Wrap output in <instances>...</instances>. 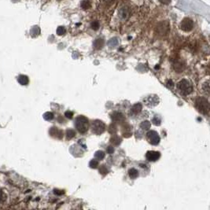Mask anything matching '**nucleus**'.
<instances>
[{
    "label": "nucleus",
    "mask_w": 210,
    "mask_h": 210,
    "mask_svg": "<svg viewBox=\"0 0 210 210\" xmlns=\"http://www.w3.org/2000/svg\"><path fill=\"white\" fill-rule=\"evenodd\" d=\"M75 126L80 133L84 134V133L88 132V128H89V121L85 116H80L76 117Z\"/></svg>",
    "instance_id": "obj_1"
},
{
    "label": "nucleus",
    "mask_w": 210,
    "mask_h": 210,
    "mask_svg": "<svg viewBox=\"0 0 210 210\" xmlns=\"http://www.w3.org/2000/svg\"><path fill=\"white\" fill-rule=\"evenodd\" d=\"M195 107L202 114H208L209 111L208 101L204 97H199L195 102Z\"/></svg>",
    "instance_id": "obj_2"
},
{
    "label": "nucleus",
    "mask_w": 210,
    "mask_h": 210,
    "mask_svg": "<svg viewBox=\"0 0 210 210\" xmlns=\"http://www.w3.org/2000/svg\"><path fill=\"white\" fill-rule=\"evenodd\" d=\"M177 88L180 94L183 95H188L193 91L192 84L187 80H182L177 84Z\"/></svg>",
    "instance_id": "obj_3"
},
{
    "label": "nucleus",
    "mask_w": 210,
    "mask_h": 210,
    "mask_svg": "<svg viewBox=\"0 0 210 210\" xmlns=\"http://www.w3.org/2000/svg\"><path fill=\"white\" fill-rule=\"evenodd\" d=\"M91 129L94 134L101 135L105 131V124L101 120H94L91 124Z\"/></svg>",
    "instance_id": "obj_4"
},
{
    "label": "nucleus",
    "mask_w": 210,
    "mask_h": 210,
    "mask_svg": "<svg viewBox=\"0 0 210 210\" xmlns=\"http://www.w3.org/2000/svg\"><path fill=\"white\" fill-rule=\"evenodd\" d=\"M181 29L184 32H190L194 28V22L189 18H185L183 19L180 24Z\"/></svg>",
    "instance_id": "obj_5"
},
{
    "label": "nucleus",
    "mask_w": 210,
    "mask_h": 210,
    "mask_svg": "<svg viewBox=\"0 0 210 210\" xmlns=\"http://www.w3.org/2000/svg\"><path fill=\"white\" fill-rule=\"evenodd\" d=\"M157 32L161 36H165L169 32V24L168 21H161L157 26Z\"/></svg>",
    "instance_id": "obj_6"
},
{
    "label": "nucleus",
    "mask_w": 210,
    "mask_h": 210,
    "mask_svg": "<svg viewBox=\"0 0 210 210\" xmlns=\"http://www.w3.org/2000/svg\"><path fill=\"white\" fill-rule=\"evenodd\" d=\"M146 138L152 145H158L160 142V137L155 131H150L146 134Z\"/></svg>",
    "instance_id": "obj_7"
},
{
    "label": "nucleus",
    "mask_w": 210,
    "mask_h": 210,
    "mask_svg": "<svg viewBox=\"0 0 210 210\" xmlns=\"http://www.w3.org/2000/svg\"><path fill=\"white\" fill-rule=\"evenodd\" d=\"M160 153L158 152V151H153V150L148 151L146 154V159L149 161H158L160 158Z\"/></svg>",
    "instance_id": "obj_8"
},
{
    "label": "nucleus",
    "mask_w": 210,
    "mask_h": 210,
    "mask_svg": "<svg viewBox=\"0 0 210 210\" xmlns=\"http://www.w3.org/2000/svg\"><path fill=\"white\" fill-rule=\"evenodd\" d=\"M129 16V10L128 6H123L119 10V17L121 20H126Z\"/></svg>",
    "instance_id": "obj_9"
},
{
    "label": "nucleus",
    "mask_w": 210,
    "mask_h": 210,
    "mask_svg": "<svg viewBox=\"0 0 210 210\" xmlns=\"http://www.w3.org/2000/svg\"><path fill=\"white\" fill-rule=\"evenodd\" d=\"M18 83L21 84V85H27L29 82V80H28V77L25 75H20V76L18 77Z\"/></svg>",
    "instance_id": "obj_10"
},
{
    "label": "nucleus",
    "mask_w": 210,
    "mask_h": 210,
    "mask_svg": "<svg viewBox=\"0 0 210 210\" xmlns=\"http://www.w3.org/2000/svg\"><path fill=\"white\" fill-rule=\"evenodd\" d=\"M103 45H104V40H102V39H98V40H96L94 42V48L98 49V50L102 48Z\"/></svg>",
    "instance_id": "obj_11"
},
{
    "label": "nucleus",
    "mask_w": 210,
    "mask_h": 210,
    "mask_svg": "<svg viewBox=\"0 0 210 210\" xmlns=\"http://www.w3.org/2000/svg\"><path fill=\"white\" fill-rule=\"evenodd\" d=\"M112 118L114 121H121L124 119L123 114L119 113H115L112 116Z\"/></svg>",
    "instance_id": "obj_12"
},
{
    "label": "nucleus",
    "mask_w": 210,
    "mask_h": 210,
    "mask_svg": "<svg viewBox=\"0 0 210 210\" xmlns=\"http://www.w3.org/2000/svg\"><path fill=\"white\" fill-rule=\"evenodd\" d=\"M91 6V4L89 0H83L82 2H81V3H80L81 8L84 9V10H88V9L90 8Z\"/></svg>",
    "instance_id": "obj_13"
},
{
    "label": "nucleus",
    "mask_w": 210,
    "mask_h": 210,
    "mask_svg": "<svg viewBox=\"0 0 210 210\" xmlns=\"http://www.w3.org/2000/svg\"><path fill=\"white\" fill-rule=\"evenodd\" d=\"M128 175H129V176H130L132 179H135L138 177V171L136 170V169H135V168H131L130 170H129V172H128Z\"/></svg>",
    "instance_id": "obj_14"
},
{
    "label": "nucleus",
    "mask_w": 210,
    "mask_h": 210,
    "mask_svg": "<svg viewBox=\"0 0 210 210\" xmlns=\"http://www.w3.org/2000/svg\"><path fill=\"white\" fill-rule=\"evenodd\" d=\"M40 33V29L38 26H34L31 29V36L33 37L39 36Z\"/></svg>",
    "instance_id": "obj_15"
},
{
    "label": "nucleus",
    "mask_w": 210,
    "mask_h": 210,
    "mask_svg": "<svg viewBox=\"0 0 210 210\" xmlns=\"http://www.w3.org/2000/svg\"><path fill=\"white\" fill-rule=\"evenodd\" d=\"M142 105L140 104V103H137V104H135L132 107V112L134 113H138L141 111V110H142Z\"/></svg>",
    "instance_id": "obj_16"
},
{
    "label": "nucleus",
    "mask_w": 210,
    "mask_h": 210,
    "mask_svg": "<svg viewBox=\"0 0 210 210\" xmlns=\"http://www.w3.org/2000/svg\"><path fill=\"white\" fill-rule=\"evenodd\" d=\"M94 156H95V158H96L98 160L101 161L104 158L105 153L103 152V151H102V150H98V151H97V152L95 153Z\"/></svg>",
    "instance_id": "obj_17"
},
{
    "label": "nucleus",
    "mask_w": 210,
    "mask_h": 210,
    "mask_svg": "<svg viewBox=\"0 0 210 210\" xmlns=\"http://www.w3.org/2000/svg\"><path fill=\"white\" fill-rule=\"evenodd\" d=\"M43 118L46 120H51L54 118V114L50 112H46V113H44Z\"/></svg>",
    "instance_id": "obj_18"
},
{
    "label": "nucleus",
    "mask_w": 210,
    "mask_h": 210,
    "mask_svg": "<svg viewBox=\"0 0 210 210\" xmlns=\"http://www.w3.org/2000/svg\"><path fill=\"white\" fill-rule=\"evenodd\" d=\"M140 127H141L142 129L146 130V129H149V128H150V124L149 121L146 120V121H143L142 123H141V124H140Z\"/></svg>",
    "instance_id": "obj_19"
},
{
    "label": "nucleus",
    "mask_w": 210,
    "mask_h": 210,
    "mask_svg": "<svg viewBox=\"0 0 210 210\" xmlns=\"http://www.w3.org/2000/svg\"><path fill=\"white\" fill-rule=\"evenodd\" d=\"M76 135V133H75V132L73 130H72V129H68V131H67V132H66V136H67V138H73L74 136Z\"/></svg>",
    "instance_id": "obj_20"
},
{
    "label": "nucleus",
    "mask_w": 210,
    "mask_h": 210,
    "mask_svg": "<svg viewBox=\"0 0 210 210\" xmlns=\"http://www.w3.org/2000/svg\"><path fill=\"white\" fill-rule=\"evenodd\" d=\"M65 33V28L63 26H59L57 28V34L58 36H62Z\"/></svg>",
    "instance_id": "obj_21"
},
{
    "label": "nucleus",
    "mask_w": 210,
    "mask_h": 210,
    "mask_svg": "<svg viewBox=\"0 0 210 210\" xmlns=\"http://www.w3.org/2000/svg\"><path fill=\"white\" fill-rule=\"evenodd\" d=\"M99 23H98V21H93L91 23V28L93 29V30L94 31H97L99 28Z\"/></svg>",
    "instance_id": "obj_22"
},
{
    "label": "nucleus",
    "mask_w": 210,
    "mask_h": 210,
    "mask_svg": "<svg viewBox=\"0 0 210 210\" xmlns=\"http://www.w3.org/2000/svg\"><path fill=\"white\" fill-rule=\"evenodd\" d=\"M117 43H118V41L116 38L112 39V40L109 41V46H115L116 45H117Z\"/></svg>",
    "instance_id": "obj_23"
},
{
    "label": "nucleus",
    "mask_w": 210,
    "mask_h": 210,
    "mask_svg": "<svg viewBox=\"0 0 210 210\" xmlns=\"http://www.w3.org/2000/svg\"><path fill=\"white\" fill-rule=\"evenodd\" d=\"M153 123H154L155 125H160L161 124V119L160 117H158V116H155L154 117H153Z\"/></svg>",
    "instance_id": "obj_24"
},
{
    "label": "nucleus",
    "mask_w": 210,
    "mask_h": 210,
    "mask_svg": "<svg viewBox=\"0 0 210 210\" xmlns=\"http://www.w3.org/2000/svg\"><path fill=\"white\" fill-rule=\"evenodd\" d=\"M90 166L93 168H97V166H98V161L96 160H92L90 162Z\"/></svg>",
    "instance_id": "obj_25"
},
{
    "label": "nucleus",
    "mask_w": 210,
    "mask_h": 210,
    "mask_svg": "<svg viewBox=\"0 0 210 210\" xmlns=\"http://www.w3.org/2000/svg\"><path fill=\"white\" fill-rule=\"evenodd\" d=\"M72 115H73V113H72L71 111H67V112L65 113V116L67 117V118L68 119H72Z\"/></svg>",
    "instance_id": "obj_26"
},
{
    "label": "nucleus",
    "mask_w": 210,
    "mask_h": 210,
    "mask_svg": "<svg viewBox=\"0 0 210 210\" xmlns=\"http://www.w3.org/2000/svg\"><path fill=\"white\" fill-rule=\"evenodd\" d=\"M4 200H5L4 194L0 190V203H2V202H4Z\"/></svg>",
    "instance_id": "obj_27"
},
{
    "label": "nucleus",
    "mask_w": 210,
    "mask_h": 210,
    "mask_svg": "<svg viewBox=\"0 0 210 210\" xmlns=\"http://www.w3.org/2000/svg\"><path fill=\"white\" fill-rule=\"evenodd\" d=\"M161 2L162 4H164V5H168L169 3L171 2V1L172 0H159Z\"/></svg>",
    "instance_id": "obj_28"
},
{
    "label": "nucleus",
    "mask_w": 210,
    "mask_h": 210,
    "mask_svg": "<svg viewBox=\"0 0 210 210\" xmlns=\"http://www.w3.org/2000/svg\"><path fill=\"white\" fill-rule=\"evenodd\" d=\"M107 151H108V153L109 154H112L113 152V147H109L108 148V150H107Z\"/></svg>",
    "instance_id": "obj_29"
},
{
    "label": "nucleus",
    "mask_w": 210,
    "mask_h": 210,
    "mask_svg": "<svg viewBox=\"0 0 210 210\" xmlns=\"http://www.w3.org/2000/svg\"><path fill=\"white\" fill-rule=\"evenodd\" d=\"M104 1H106V2H110V1H111V0H104Z\"/></svg>",
    "instance_id": "obj_30"
}]
</instances>
